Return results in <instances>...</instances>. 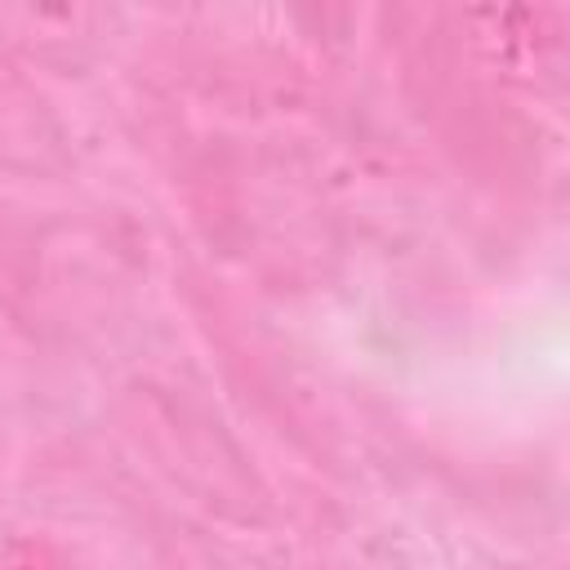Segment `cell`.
<instances>
[{
  "label": "cell",
  "instance_id": "6da1fadb",
  "mask_svg": "<svg viewBox=\"0 0 570 570\" xmlns=\"http://www.w3.org/2000/svg\"><path fill=\"white\" fill-rule=\"evenodd\" d=\"M0 570H71L67 557L49 539H9L0 548Z\"/></svg>",
  "mask_w": 570,
  "mask_h": 570
}]
</instances>
